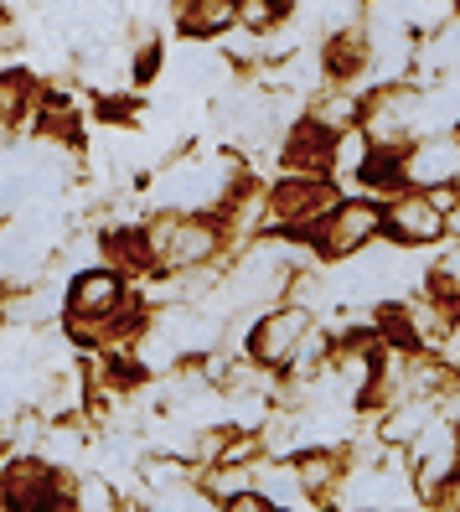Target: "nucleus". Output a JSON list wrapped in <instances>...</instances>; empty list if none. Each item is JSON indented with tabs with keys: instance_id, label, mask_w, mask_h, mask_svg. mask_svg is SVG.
Here are the masks:
<instances>
[{
	"instance_id": "nucleus-9",
	"label": "nucleus",
	"mask_w": 460,
	"mask_h": 512,
	"mask_svg": "<svg viewBox=\"0 0 460 512\" xmlns=\"http://www.w3.org/2000/svg\"><path fill=\"white\" fill-rule=\"evenodd\" d=\"M460 171V150L455 145H435V150H424V156L409 161V176L414 182H445V176Z\"/></svg>"
},
{
	"instance_id": "nucleus-1",
	"label": "nucleus",
	"mask_w": 460,
	"mask_h": 512,
	"mask_svg": "<svg viewBox=\"0 0 460 512\" xmlns=\"http://www.w3.org/2000/svg\"><path fill=\"white\" fill-rule=\"evenodd\" d=\"M218 244H223V228L212 218H176V213H166L145 233V254H150V264H161V269H197V264H207L212 254H218Z\"/></svg>"
},
{
	"instance_id": "nucleus-2",
	"label": "nucleus",
	"mask_w": 460,
	"mask_h": 512,
	"mask_svg": "<svg viewBox=\"0 0 460 512\" xmlns=\"http://www.w3.org/2000/svg\"><path fill=\"white\" fill-rule=\"evenodd\" d=\"M125 311V285H119L114 269H83L68 290V316L78 337H99V331Z\"/></svg>"
},
{
	"instance_id": "nucleus-4",
	"label": "nucleus",
	"mask_w": 460,
	"mask_h": 512,
	"mask_svg": "<svg viewBox=\"0 0 460 512\" xmlns=\"http://www.w3.org/2000/svg\"><path fill=\"white\" fill-rule=\"evenodd\" d=\"M305 331H311V311L285 306V311L264 316V321L254 326V337H249L254 363H259V368H285V363H290V352H295V342L305 337Z\"/></svg>"
},
{
	"instance_id": "nucleus-7",
	"label": "nucleus",
	"mask_w": 460,
	"mask_h": 512,
	"mask_svg": "<svg viewBox=\"0 0 460 512\" xmlns=\"http://www.w3.org/2000/svg\"><path fill=\"white\" fill-rule=\"evenodd\" d=\"M285 11H290V0H233V21L254 37L274 32V26L285 21Z\"/></svg>"
},
{
	"instance_id": "nucleus-3",
	"label": "nucleus",
	"mask_w": 460,
	"mask_h": 512,
	"mask_svg": "<svg viewBox=\"0 0 460 512\" xmlns=\"http://www.w3.org/2000/svg\"><path fill=\"white\" fill-rule=\"evenodd\" d=\"M378 228H383V213L373 202H347V207H331L326 213V223L316 228V244L331 259H352V254H362L367 244H373Z\"/></svg>"
},
{
	"instance_id": "nucleus-5",
	"label": "nucleus",
	"mask_w": 460,
	"mask_h": 512,
	"mask_svg": "<svg viewBox=\"0 0 460 512\" xmlns=\"http://www.w3.org/2000/svg\"><path fill=\"white\" fill-rule=\"evenodd\" d=\"M440 207L429 202V197H398L393 207H388V228L398 233V238H409V244H424V238H435L440 233Z\"/></svg>"
},
{
	"instance_id": "nucleus-6",
	"label": "nucleus",
	"mask_w": 460,
	"mask_h": 512,
	"mask_svg": "<svg viewBox=\"0 0 460 512\" xmlns=\"http://www.w3.org/2000/svg\"><path fill=\"white\" fill-rule=\"evenodd\" d=\"M233 21V0H181V26L192 37H207V32H223Z\"/></svg>"
},
{
	"instance_id": "nucleus-8",
	"label": "nucleus",
	"mask_w": 460,
	"mask_h": 512,
	"mask_svg": "<svg viewBox=\"0 0 460 512\" xmlns=\"http://www.w3.org/2000/svg\"><path fill=\"white\" fill-rule=\"evenodd\" d=\"M295 476H300L305 492H321L342 476V456H336V450H305V456L295 461Z\"/></svg>"
},
{
	"instance_id": "nucleus-10",
	"label": "nucleus",
	"mask_w": 460,
	"mask_h": 512,
	"mask_svg": "<svg viewBox=\"0 0 460 512\" xmlns=\"http://www.w3.org/2000/svg\"><path fill=\"white\" fill-rule=\"evenodd\" d=\"M26 78H16V73H0V119H16V114H26Z\"/></svg>"
}]
</instances>
